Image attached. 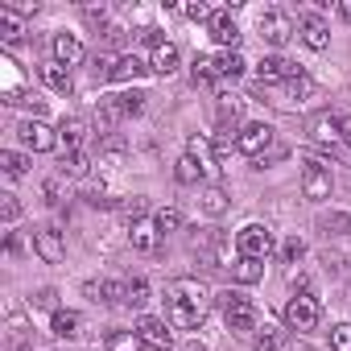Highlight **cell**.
<instances>
[{"label": "cell", "instance_id": "obj_24", "mask_svg": "<svg viewBox=\"0 0 351 351\" xmlns=\"http://www.w3.org/2000/svg\"><path fill=\"white\" fill-rule=\"evenodd\" d=\"M42 79H46V87H54V91H71V87H75V79H71V71H66L62 62H46V66H42Z\"/></svg>", "mask_w": 351, "mask_h": 351}, {"label": "cell", "instance_id": "obj_16", "mask_svg": "<svg viewBox=\"0 0 351 351\" xmlns=\"http://www.w3.org/2000/svg\"><path fill=\"white\" fill-rule=\"evenodd\" d=\"M58 141L66 145V153H79V149L87 145V124H83L79 116H66V120L58 124Z\"/></svg>", "mask_w": 351, "mask_h": 351}, {"label": "cell", "instance_id": "obj_40", "mask_svg": "<svg viewBox=\"0 0 351 351\" xmlns=\"http://www.w3.org/2000/svg\"><path fill=\"white\" fill-rule=\"evenodd\" d=\"M330 347H335V351H351V322H339V326L330 330Z\"/></svg>", "mask_w": 351, "mask_h": 351}, {"label": "cell", "instance_id": "obj_25", "mask_svg": "<svg viewBox=\"0 0 351 351\" xmlns=\"http://www.w3.org/2000/svg\"><path fill=\"white\" fill-rule=\"evenodd\" d=\"M173 178H178L182 186H195L199 178H207V173H203V165L186 153V157H178V165H173Z\"/></svg>", "mask_w": 351, "mask_h": 351}, {"label": "cell", "instance_id": "obj_37", "mask_svg": "<svg viewBox=\"0 0 351 351\" xmlns=\"http://www.w3.org/2000/svg\"><path fill=\"white\" fill-rule=\"evenodd\" d=\"M145 302H149V285H145L141 277H132V281H128V302H124V306H136V310H141Z\"/></svg>", "mask_w": 351, "mask_h": 351}, {"label": "cell", "instance_id": "obj_48", "mask_svg": "<svg viewBox=\"0 0 351 351\" xmlns=\"http://www.w3.org/2000/svg\"><path fill=\"white\" fill-rule=\"evenodd\" d=\"M335 120H339V136L351 145V116H335Z\"/></svg>", "mask_w": 351, "mask_h": 351}, {"label": "cell", "instance_id": "obj_2", "mask_svg": "<svg viewBox=\"0 0 351 351\" xmlns=\"http://www.w3.org/2000/svg\"><path fill=\"white\" fill-rule=\"evenodd\" d=\"M219 306H223V322H228V330H236V335H248V330H256V306H252V298H244V293H219Z\"/></svg>", "mask_w": 351, "mask_h": 351}, {"label": "cell", "instance_id": "obj_32", "mask_svg": "<svg viewBox=\"0 0 351 351\" xmlns=\"http://www.w3.org/2000/svg\"><path fill=\"white\" fill-rule=\"evenodd\" d=\"M219 58V79H236V75H244V58L236 54V50H223V54H215Z\"/></svg>", "mask_w": 351, "mask_h": 351}, {"label": "cell", "instance_id": "obj_51", "mask_svg": "<svg viewBox=\"0 0 351 351\" xmlns=\"http://www.w3.org/2000/svg\"><path fill=\"white\" fill-rule=\"evenodd\" d=\"M13 351H25V347H13Z\"/></svg>", "mask_w": 351, "mask_h": 351}, {"label": "cell", "instance_id": "obj_35", "mask_svg": "<svg viewBox=\"0 0 351 351\" xmlns=\"http://www.w3.org/2000/svg\"><path fill=\"white\" fill-rule=\"evenodd\" d=\"M42 191H46L50 203H62V199H66V173H54V178H46Z\"/></svg>", "mask_w": 351, "mask_h": 351}, {"label": "cell", "instance_id": "obj_6", "mask_svg": "<svg viewBox=\"0 0 351 351\" xmlns=\"http://www.w3.org/2000/svg\"><path fill=\"white\" fill-rule=\"evenodd\" d=\"M136 335H141L145 351H169V347H173V326H169L165 318L141 314V318H136Z\"/></svg>", "mask_w": 351, "mask_h": 351}, {"label": "cell", "instance_id": "obj_13", "mask_svg": "<svg viewBox=\"0 0 351 351\" xmlns=\"http://www.w3.org/2000/svg\"><path fill=\"white\" fill-rule=\"evenodd\" d=\"M128 240H132V248L136 252H157V240H161V232H157V219H132V228H128Z\"/></svg>", "mask_w": 351, "mask_h": 351}, {"label": "cell", "instance_id": "obj_22", "mask_svg": "<svg viewBox=\"0 0 351 351\" xmlns=\"http://www.w3.org/2000/svg\"><path fill=\"white\" fill-rule=\"evenodd\" d=\"M199 207H203V215H211V219H219V215H228V191L223 186H207L203 195H199Z\"/></svg>", "mask_w": 351, "mask_h": 351}, {"label": "cell", "instance_id": "obj_44", "mask_svg": "<svg viewBox=\"0 0 351 351\" xmlns=\"http://www.w3.org/2000/svg\"><path fill=\"white\" fill-rule=\"evenodd\" d=\"M120 157H124V141H120V136H108V141H104V161L116 165Z\"/></svg>", "mask_w": 351, "mask_h": 351}, {"label": "cell", "instance_id": "obj_18", "mask_svg": "<svg viewBox=\"0 0 351 351\" xmlns=\"http://www.w3.org/2000/svg\"><path fill=\"white\" fill-rule=\"evenodd\" d=\"M186 153L203 165L207 178H215V173H219V165H215V149H211V141H207V136H191V141H186Z\"/></svg>", "mask_w": 351, "mask_h": 351}, {"label": "cell", "instance_id": "obj_52", "mask_svg": "<svg viewBox=\"0 0 351 351\" xmlns=\"http://www.w3.org/2000/svg\"><path fill=\"white\" fill-rule=\"evenodd\" d=\"M95 351H108V347H95Z\"/></svg>", "mask_w": 351, "mask_h": 351}, {"label": "cell", "instance_id": "obj_43", "mask_svg": "<svg viewBox=\"0 0 351 351\" xmlns=\"http://www.w3.org/2000/svg\"><path fill=\"white\" fill-rule=\"evenodd\" d=\"M112 66H116V62H112L108 54H95V58H91V79H112Z\"/></svg>", "mask_w": 351, "mask_h": 351}, {"label": "cell", "instance_id": "obj_31", "mask_svg": "<svg viewBox=\"0 0 351 351\" xmlns=\"http://www.w3.org/2000/svg\"><path fill=\"white\" fill-rule=\"evenodd\" d=\"M25 153H17V149H5V153H0V169H5L9 173V178H21V173H25Z\"/></svg>", "mask_w": 351, "mask_h": 351}, {"label": "cell", "instance_id": "obj_19", "mask_svg": "<svg viewBox=\"0 0 351 351\" xmlns=\"http://www.w3.org/2000/svg\"><path fill=\"white\" fill-rule=\"evenodd\" d=\"M310 132H314V141L322 145V149H330V153H339V120L335 116H318L314 124H310Z\"/></svg>", "mask_w": 351, "mask_h": 351}, {"label": "cell", "instance_id": "obj_5", "mask_svg": "<svg viewBox=\"0 0 351 351\" xmlns=\"http://www.w3.org/2000/svg\"><path fill=\"white\" fill-rule=\"evenodd\" d=\"M236 248H240V256H252V261H269L273 256V232L269 228H261V223H248L240 236H236Z\"/></svg>", "mask_w": 351, "mask_h": 351}, {"label": "cell", "instance_id": "obj_29", "mask_svg": "<svg viewBox=\"0 0 351 351\" xmlns=\"http://www.w3.org/2000/svg\"><path fill=\"white\" fill-rule=\"evenodd\" d=\"M87 169H91V153H87V149L62 157V173H71V178H79V173H87Z\"/></svg>", "mask_w": 351, "mask_h": 351}, {"label": "cell", "instance_id": "obj_50", "mask_svg": "<svg viewBox=\"0 0 351 351\" xmlns=\"http://www.w3.org/2000/svg\"><path fill=\"white\" fill-rule=\"evenodd\" d=\"M182 351H207V347H203V343H186Z\"/></svg>", "mask_w": 351, "mask_h": 351}, {"label": "cell", "instance_id": "obj_20", "mask_svg": "<svg viewBox=\"0 0 351 351\" xmlns=\"http://www.w3.org/2000/svg\"><path fill=\"white\" fill-rule=\"evenodd\" d=\"M145 62L136 58V54H124V58H116V66H112V83H136V79H145Z\"/></svg>", "mask_w": 351, "mask_h": 351}, {"label": "cell", "instance_id": "obj_23", "mask_svg": "<svg viewBox=\"0 0 351 351\" xmlns=\"http://www.w3.org/2000/svg\"><path fill=\"white\" fill-rule=\"evenodd\" d=\"M232 277H236L240 285H256V281L265 277V261H252V256H240V261L232 265Z\"/></svg>", "mask_w": 351, "mask_h": 351}, {"label": "cell", "instance_id": "obj_3", "mask_svg": "<svg viewBox=\"0 0 351 351\" xmlns=\"http://www.w3.org/2000/svg\"><path fill=\"white\" fill-rule=\"evenodd\" d=\"M318 318H322L318 298H310V293H293V298L285 302V326H289V330L306 335V330H314V326H318Z\"/></svg>", "mask_w": 351, "mask_h": 351}, {"label": "cell", "instance_id": "obj_30", "mask_svg": "<svg viewBox=\"0 0 351 351\" xmlns=\"http://www.w3.org/2000/svg\"><path fill=\"white\" fill-rule=\"evenodd\" d=\"M21 17L17 13H9V9H0V38H5V42H21Z\"/></svg>", "mask_w": 351, "mask_h": 351}, {"label": "cell", "instance_id": "obj_39", "mask_svg": "<svg viewBox=\"0 0 351 351\" xmlns=\"http://www.w3.org/2000/svg\"><path fill=\"white\" fill-rule=\"evenodd\" d=\"M256 351H285V339L277 335V330H261V339H256Z\"/></svg>", "mask_w": 351, "mask_h": 351}, {"label": "cell", "instance_id": "obj_34", "mask_svg": "<svg viewBox=\"0 0 351 351\" xmlns=\"http://www.w3.org/2000/svg\"><path fill=\"white\" fill-rule=\"evenodd\" d=\"M178 228H182V215L173 211V207L157 211V232H161V236H169V232H178Z\"/></svg>", "mask_w": 351, "mask_h": 351}, {"label": "cell", "instance_id": "obj_33", "mask_svg": "<svg viewBox=\"0 0 351 351\" xmlns=\"http://www.w3.org/2000/svg\"><path fill=\"white\" fill-rule=\"evenodd\" d=\"M116 104H120L124 116H141L145 112V95L141 91H124V95H116Z\"/></svg>", "mask_w": 351, "mask_h": 351}, {"label": "cell", "instance_id": "obj_49", "mask_svg": "<svg viewBox=\"0 0 351 351\" xmlns=\"http://www.w3.org/2000/svg\"><path fill=\"white\" fill-rule=\"evenodd\" d=\"M339 17H343V21H351V0H343V5H339Z\"/></svg>", "mask_w": 351, "mask_h": 351}, {"label": "cell", "instance_id": "obj_38", "mask_svg": "<svg viewBox=\"0 0 351 351\" xmlns=\"http://www.w3.org/2000/svg\"><path fill=\"white\" fill-rule=\"evenodd\" d=\"M285 91H289L293 99H306V95H314V83H310V75H298V79L285 83Z\"/></svg>", "mask_w": 351, "mask_h": 351}, {"label": "cell", "instance_id": "obj_36", "mask_svg": "<svg viewBox=\"0 0 351 351\" xmlns=\"http://www.w3.org/2000/svg\"><path fill=\"white\" fill-rule=\"evenodd\" d=\"M302 256H306V244H302L298 236H289V240L281 244V261H285V265H298Z\"/></svg>", "mask_w": 351, "mask_h": 351}, {"label": "cell", "instance_id": "obj_41", "mask_svg": "<svg viewBox=\"0 0 351 351\" xmlns=\"http://www.w3.org/2000/svg\"><path fill=\"white\" fill-rule=\"evenodd\" d=\"M322 228H326V236H343V232H351V215H326Z\"/></svg>", "mask_w": 351, "mask_h": 351}, {"label": "cell", "instance_id": "obj_27", "mask_svg": "<svg viewBox=\"0 0 351 351\" xmlns=\"http://www.w3.org/2000/svg\"><path fill=\"white\" fill-rule=\"evenodd\" d=\"M219 79V58L215 54H199L195 58V83H211Z\"/></svg>", "mask_w": 351, "mask_h": 351}, {"label": "cell", "instance_id": "obj_47", "mask_svg": "<svg viewBox=\"0 0 351 351\" xmlns=\"http://www.w3.org/2000/svg\"><path fill=\"white\" fill-rule=\"evenodd\" d=\"M34 306H42V310H58V293H54V289H42V293L34 298Z\"/></svg>", "mask_w": 351, "mask_h": 351}, {"label": "cell", "instance_id": "obj_28", "mask_svg": "<svg viewBox=\"0 0 351 351\" xmlns=\"http://www.w3.org/2000/svg\"><path fill=\"white\" fill-rule=\"evenodd\" d=\"M99 302L124 306V302H128V281H104V285H99Z\"/></svg>", "mask_w": 351, "mask_h": 351}, {"label": "cell", "instance_id": "obj_42", "mask_svg": "<svg viewBox=\"0 0 351 351\" xmlns=\"http://www.w3.org/2000/svg\"><path fill=\"white\" fill-rule=\"evenodd\" d=\"M21 215V207H17V195H0V219L5 223H13Z\"/></svg>", "mask_w": 351, "mask_h": 351}, {"label": "cell", "instance_id": "obj_1", "mask_svg": "<svg viewBox=\"0 0 351 351\" xmlns=\"http://www.w3.org/2000/svg\"><path fill=\"white\" fill-rule=\"evenodd\" d=\"M211 306V289L199 277H173L165 289V322L178 330H195Z\"/></svg>", "mask_w": 351, "mask_h": 351}, {"label": "cell", "instance_id": "obj_10", "mask_svg": "<svg viewBox=\"0 0 351 351\" xmlns=\"http://www.w3.org/2000/svg\"><path fill=\"white\" fill-rule=\"evenodd\" d=\"M256 75H261V83H289V79H298V75H306V71H302L298 62L281 58V54H269V58H261Z\"/></svg>", "mask_w": 351, "mask_h": 351}, {"label": "cell", "instance_id": "obj_26", "mask_svg": "<svg viewBox=\"0 0 351 351\" xmlns=\"http://www.w3.org/2000/svg\"><path fill=\"white\" fill-rule=\"evenodd\" d=\"M108 351H145L136 330H108Z\"/></svg>", "mask_w": 351, "mask_h": 351}, {"label": "cell", "instance_id": "obj_46", "mask_svg": "<svg viewBox=\"0 0 351 351\" xmlns=\"http://www.w3.org/2000/svg\"><path fill=\"white\" fill-rule=\"evenodd\" d=\"M186 17H191V21H211L215 13H211V9L203 5V0H195V5H186Z\"/></svg>", "mask_w": 351, "mask_h": 351}, {"label": "cell", "instance_id": "obj_8", "mask_svg": "<svg viewBox=\"0 0 351 351\" xmlns=\"http://www.w3.org/2000/svg\"><path fill=\"white\" fill-rule=\"evenodd\" d=\"M256 29H261V38H265L269 46H285V42L293 38V21H289V13H281V9H265L261 21H256Z\"/></svg>", "mask_w": 351, "mask_h": 351}, {"label": "cell", "instance_id": "obj_17", "mask_svg": "<svg viewBox=\"0 0 351 351\" xmlns=\"http://www.w3.org/2000/svg\"><path fill=\"white\" fill-rule=\"evenodd\" d=\"M50 330H54L58 339H79V335H83V314H79V310H54Z\"/></svg>", "mask_w": 351, "mask_h": 351}, {"label": "cell", "instance_id": "obj_7", "mask_svg": "<svg viewBox=\"0 0 351 351\" xmlns=\"http://www.w3.org/2000/svg\"><path fill=\"white\" fill-rule=\"evenodd\" d=\"M269 145H273V128H269L265 120L244 124V128H240V136H236V149H240V153H248V157H261V161H265Z\"/></svg>", "mask_w": 351, "mask_h": 351}, {"label": "cell", "instance_id": "obj_14", "mask_svg": "<svg viewBox=\"0 0 351 351\" xmlns=\"http://www.w3.org/2000/svg\"><path fill=\"white\" fill-rule=\"evenodd\" d=\"M54 62H62L66 71L75 66V62H83V42L75 38V34H54Z\"/></svg>", "mask_w": 351, "mask_h": 351}, {"label": "cell", "instance_id": "obj_45", "mask_svg": "<svg viewBox=\"0 0 351 351\" xmlns=\"http://www.w3.org/2000/svg\"><path fill=\"white\" fill-rule=\"evenodd\" d=\"M5 9H9V13H17V17H29V13H38V0H9Z\"/></svg>", "mask_w": 351, "mask_h": 351}, {"label": "cell", "instance_id": "obj_11", "mask_svg": "<svg viewBox=\"0 0 351 351\" xmlns=\"http://www.w3.org/2000/svg\"><path fill=\"white\" fill-rule=\"evenodd\" d=\"M34 252H38L46 265H58V261L66 256L62 232H58V228H38V232H34Z\"/></svg>", "mask_w": 351, "mask_h": 351}, {"label": "cell", "instance_id": "obj_21", "mask_svg": "<svg viewBox=\"0 0 351 351\" xmlns=\"http://www.w3.org/2000/svg\"><path fill=\"white\" fill-rule=\"evenodd\" d=\"M149 71L173 75V71H178V46H173V42H161V46L153 50V58H149Z\"/></svg>", "mask_w": 351, "mask_h": 351}, {"label": "cell", "instance_id": "obj_12", "mask_svg": "<svg viewBox=\"0 0 351 351\" xmlns=\"http://www.w3.org/2000/svg\"><path fill=\"white\" fill-rule=\"evenodd\" d=\"M298 34H302V42H306L310 50H326V46H330V29H326V21H322L318 13L298 17Z\"/></svg>", "mask_w": 351, "mask_h": 351}, {"label": "cell", "instance_id": "obj_9", "mask_svg": "<svg viewBox=\"0 0 351 351\" xmlns=\"http://www.w3.org/2000/svg\"><path fill=\"white\" fill-rule=\"evenodd\" d=\"M17 136H21V145L34 149V153H50V149L58 145V128H50V124H42V120H25V124L17 128Z\"/></svg>", "mask_w": 351, "mask_h": 351}, {"label": "cell", "instance_id": "obj_15", "mask_svg": "<svg viewBox=\"0 0 351 351\" xmlns=\"http://www.w3.org/2000/svg\"><path fill=\"white\" fill-rule=\"evenodd\" d=\"M211 38H215L223 50H236V46H240V29H236L232 13H215V17H211Z\"/></svg>", "mask_w": 351, "mask_h": 351}, {"label": "cell", "instance_id": "obj_4", "mask_svg": "<svg viewBox=\"0 0 351 351\" xmlns=\"http://www.w3.org/2000/svg\"><path fill=\"white\" fill-rule=\"evenodd\" d=\"M302 195L310 203L330 199V165L322 157H306V173H302Z\"/></svg>", "mask_w": 351, "mask_h": 351}]
</instances>
